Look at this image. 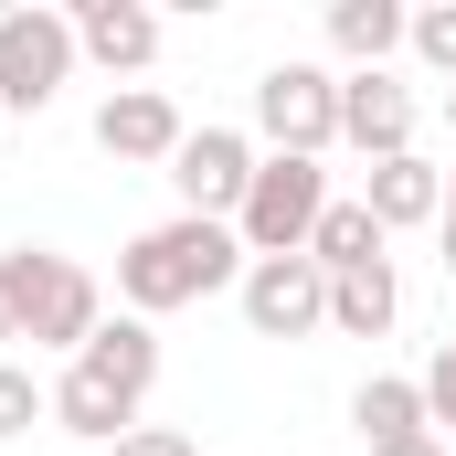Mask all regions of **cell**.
I'll list each match as a JSON object with an SVG mask.
<instances>
[{
  "instance_id": "cell-18",
  "label": "cell",
  "mask_w": 456,
  "mask_h": 456,
  "mask_svg": "<svg viewBox=\"0 0 456 456\" xmlns=\"http://www.w3.org/2000/svg\"><path fill=\"white\" fill-rule=\"evenodd\" d=\"M403 43H414V53H425V64L456 86V0H425V11L403 21Z\"/></svg>"
},
{
  "instance_id": "cell-10",
  "label": "cell",
  "mask_w": 456,
  "mask_h": 456,
  "mask_svg": "<svg viewBox=\"0 0 456 456\" xmlns=\"http://www.w3.org/2000/svg\"><path fill=\"white\" fill-rule=\"evenodd\" d=\"M340 138L371 170L403 159V149H414V86H403V75H340Z\"/></svg>"
},
{
  "instance_id": "cell-21",
  "label": "cell",
  "mask_w": 456,
  "mask_h": 456,
  "mask_svg": "<svg viewBox=\"0 0 456 456\" xmlns=\"http://www.w3.org/2000/svg\"><path fill=\"white\" fill-rule=\"evenodd\" d=\"M436 244H446V276H456V170H446V213H436Z\"/></svg>"
},
{
  "instance_id": "cell-5",
  "label": "cell",
  "mask_w": 456,
  "mask_h": 456,
  "mask_svg": "<svg viewBox=\"0 0 456 456\" xmlns=\"http://www.w3.org/2000/svg\"><path fill=\"white\" fill-rule=\"evenodd\" d=\"M330 202H340V191H330L319 159H255V191H244V213H233L244 265H255V255H308V233H319Z\"/></svg>"
},
{
  "instance_id": "cell-6",
  "label": "cell",
  "mask_w": 456,
  "mask_h": 456,
  "mask_svg": "<svg viewBox=\"0 0 456 456\" xmlns=\"http://www.w3.org/2000/svg\"><path fill=\"white\" fill-rule=\"evenodd\" d=\"M64 75H75V11H43V0L0 11V117H43Z\"/></svg>"
},
{
  "instance_id": "cell-12",
  "label": "cell",
  "mask_w": 456,
  "mask_h": 456,
  "mask_svg": "<svg viewBox=\"0 0 456 456\" xmlns=\"http://www.w3.org/2000/svg\"><path fill=\"white\" fill-rule=\"evenodd\" d=\"M75 53H96L107 75H138V64L159 53V11H149V0H86V11H75Z\"/></svg>"
},
{
  "instance_id": "cell-24",
  "label": "cell",
  "mask_w": 456,
  "mask_h": 456,
  "mask_svg": "<svg viewBox=\"0 0 456 456\" xmlns=\"http://www.w3.org/2000/svg\"><path fill=\"white\" fill-rule=\"evenodd\" d=\"M446 127H456V86H446Z\"/></svg>"
},
{
  "instance_id": "cell-13",
  "label": "cell",
  "mask_w": 456,
  "mask_h": 456,
  "mask_svg": "<svg viewBox=\"0 0 456 456\" xmlns=\"http://www.w3.org/2000/svg\"><path fill=\"white\" fill-rule=\"evenodd\" d=\"M350 425H361V456L403 446V436H436V425H425V382H403V371H371V382L350 393Z\"/></svg>"
},
{
  "instance_id": "cell-1",
  "label": "cell",
  "mask_w": 456,
  "mask_h": 456,
  "mask_svg": "<svg viewBox=\"0 0 456 456\" xmlns=\"http://www.w3.org/2000/svg\"><path fill=\"white\" fill-rule=\"evenodd\" d=\"M213 287H244V233L202 224V213H170V224L127 233V255H117L127 319H170V308H191V297H213Z\"/></svg>"
},
{
  "instance_id": "cell-23",
  "label": "cell",
  "mask_w": 456,
  "mask_h": 456,
  "mask_svg": "<svg viewBox=\"0 0 456 456\" xmlns=\"http://www.w3.org/2000/svg\"><path fill=\"white\" fill-rule=\"evenodd\" d=\"M0 340H21V297H11V265H0Z\"/></svg>"
},
{
  "instance_id": "cell-2",
  "label": "cell",
  "mask_w": 456,
  "mask_h": 456,
  "mask_svg": "<svg viewBox=\"0 0 456 456\" xmlns=\"http://www.w3.org/2000/svg\"><path fill=\"white\" fill-rule=\"evenodd\" d=\"M149 382H159V330H149V319H107L96 340L64 361V382H53V425L86 436V446H117V436H138Z\"/></svg>"
},
{
  "instance_id": "cell-4",
  "label": "cell",
  "mask_w": 456,
  "mask_h": 456,
  "mask_svg": "<svg viewBox=\"0 0 456 456\" xmlns=\"http://www.w3.org/2000/svg\"><path fill=\"white\" fill-rule=\"evenodd\" d=\"M255 138L265 159H330L340 149V75L330 64H265L255 75Z\"/></svg>"
},
{
  "instance_id": "cell-19",
  "label": "cell",
  "mask_w": 456,
  "mask_h": 456,
  "mask_svg": "<svg viewBox=\"0 0 456 456\" xmlns=\"http://www.w3.org/2000/svg\"><path fill=\"white\" fill-rule=\"evenodd\" d=\"M414 382H425V425H446V436H456V340H436V361H425Z\"/></svg>"
},
{
  "instance_id": "cell-17",
  "label": "cell",
  "mask_w": 456,
  "mask_h": 456,
  "mask_svg": "<svg viewBox=\"0 0 456 456\" xmlns=\"http://www.w3.org/2000/svg\"><path fill=\"white\" fill-rule=\"evenodd\" d=\"M43 414H53V393H43L21 361H0V446H11V436H32Z\"/></svg>"
},
{
  "instance_id": "cell-15",
  "label": "cell",
  "mask_w": 456,
  "mask_h": 456,
  "mask_svg": "<svg viewBox=\"0 0 456 456\" xmlns=\"http://www.w3.org/2000/svg\"><path fill=\"white\" fill-rule=\"evenodd\" d=\"M393 319H403L393 255H382V265H350V276H330V330H340V340H382Z\"/></svg>"
},
{
  "instance_id": "cell-14",
  "label": "cell",
  "mask_w": 456,
  "mask_h": 456,
  "mask_svg": "<svg viewBox=\"0 0 456 456\" xmlns=\"http://www.w3.org/2000/svg\"><path fill=\"white\" fill-rule=\"evenodd\" d=\"M403 0H330V53H340L350 75H382V53L403 43Z\"/></svg>"
},
{
  "instance_id": "cell-11",
  "label": "cell",
  "mask_w": 456,
  "mask_h": 456,
  "mask_svg": "<svg viewBox=\"0 0 456 456\" xmlns=\"http://www.w3.org/2000/svg\"><path fill=\"white\" fill-rule=\"evenodd\" d=\"M361 202H371V224H382V233H414V224L446 213V170H436L425 149H403V159H382V170L361 181Z\"/></svg>"
},
{
  "instance_id": "cell-7",
  "label": "cell",
  "mask_w": 456,
  "mask_h": 456,
  "mask_svg": "<svg viewBox=\"0 0 456 456\" xmlns=\"http://www.w3.org/2000/svg\"><path fill=\"white\" fill-rule=\"evenodd\" d=\"M170 191H181V213L233 224L244 191H255V138H244V127H191V138L170 149Z\"/></svg>"
},
{
  "instance_id": "cell-22",
  "label": "cell",
  "mask_w": 456,
  "mask_h": 456,
  "mask_svg": "<svg viewBox=\"0 0 456 456\" xmlns=\"http://www.w3.org/2000/svg\"><path fill=\"white\" fill-rule=\"evenodd\" d=\"M371 456H456L446 436H403V446H371Z\"/></svg>"
},
{
  "instance_id": "cell-9",
  "label": "cell",
  "mask_w": 456,
  "mask_h": 456,
  "mask_svg": "<svg viewBox=\"0 0 456 456\" xmlns=\"http://www.w3.org/2000/svg\"><path fill=\"white\" fill-rule=\"evenodd\" d=\"M181 138H191V127H181V107H170L159 86H117L107 107H96V149L127 159V170H170Z\"/></svg>"
},
{
  "instance_id": "cell-3",
  "label": "cell",
  "mask_w": 456,
  "mask_h": 456,
  "mask_svg": "<svg viewBox=\"0 0 456 456\" xmlns=\"http://www.w3.org/2000/svg\"><path fill=\"white\" fill-rule=\"evenodd\" d=\"M0 265H11V297H21V340H32V350H64V361H75V350L107 330V287H96L75 255H53V244H11Z\"/></svg>"
},
{
  "instance_id": "cell-20",
  "label": "cell",
  "mask_w": 456,
  "mask_h": 456,
  "mask_svg": "<svg viewBox=\"0 0 456 456\" xmlns=\"http://www.w3.org/2000/svg\"><path fill=\"white\" fill-rule=\"evenodd\" d=\"M107 456H202V446H191L181 425H138V436H117Z\"/></svg>"
},
{
  "instance_id": "cell-16",
  "label": "cell",
  "mask_w": 456,
  "mask_h": 456,
  "mask_svg": "<svg viewBox=\"0 0 456 456\" xmlns=\"http://www.w3.org/2000/svg\"><path fill=\"white\" fill-rule=\"evenodd\" d=\"M382 244H393V233L371 224V202H330V213H319V233H308L319 276H350V265H382Z\"/></svg>"
},
{
  "instance_id": "cell-8",
  "label": "cell",
  "mask_w": 456,
  "mask_h": 456,
  "mask_svg": "<svg viewBox=\"0 0 456 456\" xmlns=\"http://www.w3.org/2000/svg\"><path fill=\"white\" fill-rule=\"evenodd\" d=\"M244 330H255V340H308V330H330V276H319V255H255V265H244Z\"/></svg>"
}]
</instances>
